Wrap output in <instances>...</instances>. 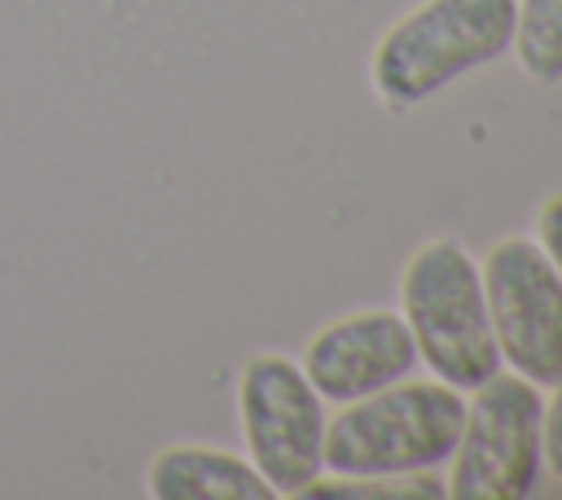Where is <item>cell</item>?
<instances>
[{"label":"cell","instance_id":"4","mask_svg":"<svg viewBox=\"0 0 562 500\" xmlns=\"http://www.w3.org/2000/svg\"><path fill=\"white\" fill-rule=\"evenodd\" d=\"M544 399L522 373H492L465 404L452 447V500H522L540 469Z\"/></svg>","mask_w":562,"mask_h":500},{"label":"cell","instance_id":"8","mask_svg":"<svg viewBox=\"0 0 562 500\" xmlns=\"http://www.w3.org/2000/svg\"><path fill=\"white\" fill-rule=\"evenodd\" d=\"M145 491L154 500H272L277 496L250 461L220 447H198V443L162 447L149 461Z\"/></svg>","mask_w":562,"mask_h":500},{"label":"cell","instance_id":"12","mask_svg":"<svg viewBox=\"0 0 562 500\" xmlns=\"http://www.w3.org/2000/svg\"><path fill=\"white\" fill-rule=\"evenodd\" d=\"M536 232H540V250L549 254V263H553L558 276H562V193H553V197L540 206Z\"/></svg>","mask_w":562,"mask_h":500},{"label":"cell","instance_id":"11","mask_svg":"<svg viewBox=\"0 0 562 500\" xmlns=\"http://www.w3.org/2000/svg\"><path fill=\"white\" fill-rule=\"evenodd\" d=\"M540 452L549 456L553 474L562 478V377L553 382V399L544 404V421H540Z\"/></svg>","mask_w":562,"mask_h":500},{"label":"cell","instance_id":"9","mask_svg":"<svg viewBox=\"0 0 562 500\" xmlns=\"http://www.w3.org/2000/svg\"><path fill=\"white\" fill-rule=\"evenodd\" d=\"M509 44L531 79L540 83L562 79V0H522L514 13Z\"/></svg>","mask_w":562,"mask_h":500},{"label":"cell","instance_id":"1","mask_svg":"<svg viewBox=\"0 0 562 500\" xmlns=\"http://www.w3.org/2000/svg\"><path fill=\"white\" fill-rule=\"evenodd\" d=\"M461 390L448 382H391L364 399H351L321 443V461L334 474H413L452 456L461 434Z\"/></svg>","mask_w":562,"mask_h":500},{"label":"cell","instance_id":"7","mask_svg":"<svg viewBox=\"0 0 562 500\" xmlns=\"http://www.w3.org/2000/svg\"><path fill=\"white\" fill-rule=\"evenodd\" d=\"M417 364V342L395 311H360L347 320L325 325L307 351H303V373L316 386L321 399H364Z\"/></svg>","mask_w":562,"mask_h":500},{"label":"cell","instance_id":"2","mask_svg":"<svg viewBox=\"0 0 562 500\" xmlns=\"http://www.w3.org/2000/svg\"><path fill=\"white\" fill-rule=\"evenodd\" d=\"M514 0H426L404 13L373 53V88L386 105H417L487 66L514 39Z\"/></svg>","mask_w":562,"mask_h":500},{"label":"cell","instance_id":"6","mask_svg":"<svg viewBox=\"0 0 562 500\" xmlns=\"http://www.w3.org/2000/svg\"><path fill=\"white\" fill-rule=\"evenodd\" d=\"M501 360L536 386L562 377V276L531 237H505L479 268Z\"/></svg>","mask_w":562,"mask_h":500},{"label":"cell","instance_id":"3","mask_svg":"<svg viewBox=\"0 0 562 500\" xmlns=\"http://www.w3.org/2000/svg\"><path fill=\"white\" fill-rule=\"evenodd\" d=\"M404 325L430 373L457 390H474L501 368L487 320L479 263L448 237L426 241L404 268Z\"/></svg>","mask_w":562,"mask_h":500},{"label":"cell","instance_id":"10","mask_svg":"<svg viewBox=\"0 0 562 500\" xmlns=\"http://www.w3.org/2000/svg\"><path fill=\"white\" fill-rule=\"evenodd\" d=\"M299 496L303 500H443L448 487L439 478H430L426 469H413L408 482H391V474H364V478L338 474L329 482L312 478Z\"/></svg>","mask_w":562,"mask_h":500},{"label":"cell","instance_id":"5","mask_svg":"<svg viewBox=\"0 0 562 500\" xmlns=\"http://www.w3.org/2000/svg\"><path fill=\"white\" fill-rule=\"evenodd\" d=\"M237 412H241L250 465L263 474V482L277 496H299L312 478H321L325 412L303 364L285 355L246 360L237 382Z\"/></svg>","mask_w":562,"mask_h":500}]
</instances>
